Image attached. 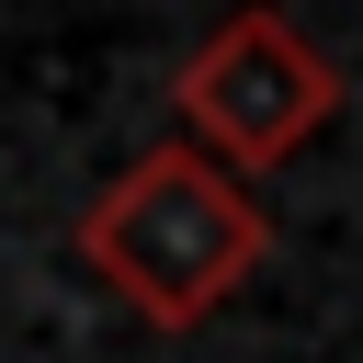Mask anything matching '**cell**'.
Segmentation results:
<instances>
[{
  "label": "cell",
  "instance_id": "6da1fadb",
  "mask_svg": "<svg viewBox=\"0 0 363 363\" xmlns=\"http://www.w3.org/2000/svg\"><path fill=\"white\" fill-rule=\"evenodd\" d=\"M79 261L147 329H204L272 261V216H261V193L227 159H204L193 136H170V147H136L79 204Z\"/></svg>",
  "mask_w": 363,
  "mask_h": 363
},
{
  "label": "cell",
  "instance_id": "7a4b0ae2",
  "mask_svg": "<svg viewBox=\"0 0 363 363\" xmlns=\"http://www.w3.org/2000/svg\"><path fill=\"white\" fill-rule=\"evenodd\" d=\"M170 113H182V136H193L204 159H227V170L250 182V170H284V159L340 113V57H329L318 34H295L284 11H227V23L182 57Z\"/></svg>",
  "mask_w": 363,
  "mask_h": 363
}]
</instances>
